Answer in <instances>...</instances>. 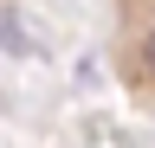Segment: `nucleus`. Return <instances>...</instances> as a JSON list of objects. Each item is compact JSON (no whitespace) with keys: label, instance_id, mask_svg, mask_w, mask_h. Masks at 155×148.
<instances>
[{"label":"nucleus","instance_id":"1","mask_svg":"<svg viewBox=\"0 0 155 148\" xmlns=\"http://www.w3.org/2000/svg\"><path fill=\"white\" fill-rule=\"evenodd\" d=\"M142 58H149V71H155V32H149V45H142Z\"/></svg>","mask_w":155,"mask_h":148}]
</instances>
